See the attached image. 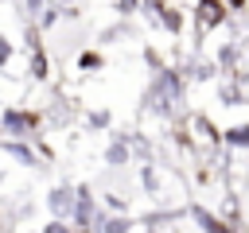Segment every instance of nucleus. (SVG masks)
Wrapping results in <instances>:
<instances>
[{
	"instance_id": "obj_1",
	"label": "nucleus",
	"mask_w": 249,
	"mask_h": 233,
	"mask_svg": "<svg viewBox=\"0 0 249 233\" xmlns=\"http://www.w3.org/2000/svg\"><path fill=\"white\" fill-rule=\"evenodd\" d=\"M51 210L66 217V214H70V190H54V194H51Z\"/></svg>"
},
{
	"instance_id": "obj_2",
	"label": "nucleus",
	"mask_w": 249,
	"mask_h": 233,
	"mask_svg": "<svg viewBox=\"0 0 249 233\" xmlns=\"http://www.w3.org/2000/svg\"><path fill=\"white\" fill-rule=\"evenodd\" d=\"M198 221L206 225V233H230V229H226L222 221H214V217H206V214H198Z\"/></svg>"
}]
</instances>
